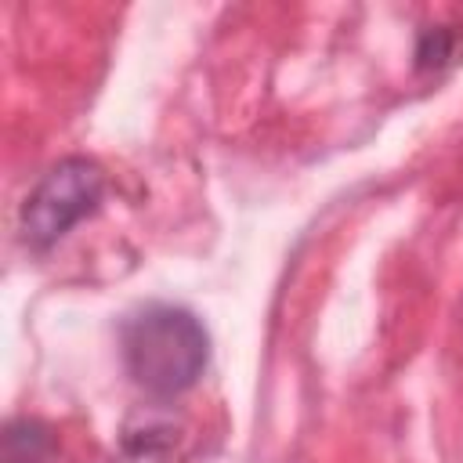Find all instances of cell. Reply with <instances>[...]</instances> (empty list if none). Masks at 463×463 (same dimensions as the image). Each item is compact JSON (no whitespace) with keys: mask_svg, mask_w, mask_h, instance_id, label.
<instances>
[{"mask_svg":"<svg viewBox=\"0 0 463 463\" xmlns=\"http://www.w3.org/2000/svg\"><path fill=\"white\" fill-rule=\"evenodd\" d=\"M127 376L152 398L170 402L199 383L210 365L206 326L177 304H145L119 326Z\"/></svg>","mask_w":463,"mask_h":463,"instance_id":"obj_1","label":"cell"},{"mask_svg":"<svg viewBox=\"0 0 463 463\" xmlns=\"http://www.w3.org/2000/svg\"><path fill=\"white\" fill-rule=\"evenodd\" d=\"M101 199H105V170L94 159L65 156L22 199L18 235L29 250L43 253L54 242H61L80 221L98 213Z\"/></svg>","mask_w":463,"mask_h":463,"instance_id":"obj_2","label":"cell"},{"mask_svg":"<svg viewBox=\"0 0 463 463\" xmlns=\"http://www.w3.org/2000/svg\"><path fill=\"white\" fill-rule=\"evenodd\" d=\"M54 456V434L43 420L18 416L4 427V459L0 463H47Z\"/></svg>","mask_w":463,"mask_h":463,"instance_id":"obj_3","label":"cell"},{"mask_svg":"<svg viewBox=\"0 0 463 463\" xmlns=\"http://www.w3.org/2000/svg\"><path fill=\"white\" fill-rule=\"evenodd\" d=\"M456 54V33L445 29V25H430L420 33V43H416V65L420 69H445Z\"/></svg>","mask_w":463,"mask_h":463,"instance_id":"obj_4","label":"cell"}]
</instances>
